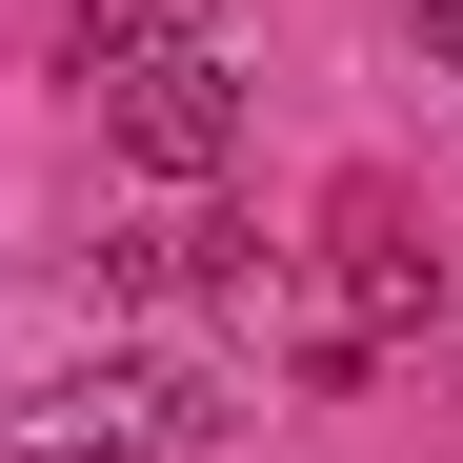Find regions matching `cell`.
Segmentation results:
<instances>
[{"label": "cell", "instance_id": "5", "mask_svg": "<svg viewBox=\"0 0 463 463\" xmlns=\"http://www.w3.org/2000/svg\"><path fill=\"white\" fill-rule=\"evenodd\" d=\"M423 61H443V81H463V0H423Z\"/></svg>", "mask_w": 463, "mask_h": 463}, {"label": "cell", "instance_id": "1", "mask_svg": "<svg viewBox=\"0 0 463 463\" xmlns=\"http://www.w3.org/2000/svg\"><path fill=\"white\" fill-rule=\"evenodd\" d=\"M222 423H242V383H222V363H182V343L41 363L21 403H0V443H21V463H202Z\"/></svg>", "mask_w": 463, "mask_h": 463}, {"label": "cell", "instance_id": "4", "mask_svg": "<svg viewBox=\"0 0 463 463\" xmlns=\"http://www.w3.org/2000/svg\"><path fill=\"white\" fill-rule=\"evenodd\" d=\"M61 61H81V81H141V61H222V0H81V21H61Z\"/></svg>", "mask_w": 463, "mask_h": 463}, {"label": "cell", "instance_id": "2", "mask_svg": "<svg viewBox=\"0 0 463 463\" xmlns=\"http://www.w3.org/2000/svg\"><path fill=\"white\" fill-rule=\"evenodd\" d=\"M101 141L162 202H202L222 162H242V61H141V81H101Z\"/></svg>", "mask_w": 463, "mask_h": 463}, {"label": "cell", "instance_id": "3", "mask_svg": "<svg viewBox=\"0 0 463 463\" xmlns=\"http://www.w3.org/2000/svg\"><path fill=\"white\" fill-rule=\"evenodd\" d=\"M101 282H121V302H262V242H242V222H202V202H162V222H121V242H101Z\"/></svg>", "mask_w": 463, "mask_h": 463}]
</instances>
